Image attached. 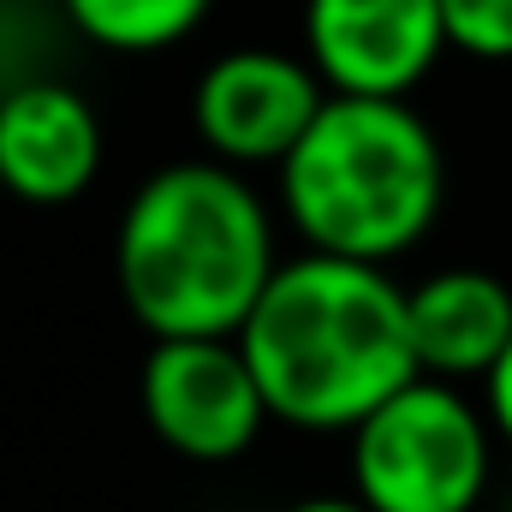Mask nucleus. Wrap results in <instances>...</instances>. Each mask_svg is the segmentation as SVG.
I'll return each mask as SVG.
<instances>
[{
    "mask_svg": "<svg viewBox=\"0 0 512 512\" xmlns=\"http://www.w3.org/2000/svg\"><path fill=\"white\" fill-rule=\"evenodd\" d=\"M274 423L352 435L382 399L417 382L405 286L382 262L304 251L274 268L239 328Z\"/></svg>",
    "mask_w": 512,
    "mask_h": 512,
    "instance_id": "1",
    "label": "nucleus"
},
{
    "mask_svg": "<svg viewBox=\"0 0 512 512\" xmlns=\"http://www.w3.org/2000/svg\"><path fill=\"white\" fill-rule=\"evenodd\" d=\"M137 405H143L149 435L191 465H227L251 453L256 435L274 423L239 334L149 340Z\"/></svg>",
    "mask_w": 512,
    "mask_h": 512,
    "instance_id": "5",
    "label": "nucleus"
},
{
    "mask_svg": "<svg viewBox=\"0 0 512 512\" xmlns=\"http://www.w3.org/2000/svg\"><path fill=\"white\" fill-rule=\"evenodd\" d=\"M447 48L471 60H512V0H441Z\"/></svg>",
    "mask_w": 512,
    "mask_h": 512,
    "instance_id": "11",
    "label": "nucleus"
},
{
    "mask_svg": "<svg viewBox=\"0 0 512 512\" xmlns=\"http://www.w3.org/2000/svg\"><path fill=\"white\" fill-rule=\"evenodd\" d=\"M286 512H370L358 495H310V501H292Z\"/></svg>",
    "mask_w": 512,
    "mask_h": 512,
    "instance_id": "13",
    "label": "nucleus"
},
{
    "mask_svg": "<svg viewBox=\"0 0 512 512\" xmlns=\"http://www.w3.org/2000/svg\"><path fill=\"white\" fill-rule=\"evenodd\" d=\"M405 322L423 376L483 382L512 346V286L489 268H441L405 286Z\"/></svg>",
    "mask_w": 512,
    "mask_h": 512,
    "instance_id": "9",
    "label": "nucleus"
},
{
    "mask_svg": "<svg viewBox=\"0 0 512 512\" xmlns=\"http://www.w3.org/2000/svg\"><path fill=\"white\" fill-rule=\"evenodd\" d=\"M102 173L96 108L54 78L12 84L0 96V191L36 209L78 203Z\"/></svg>",
    "mask_w": 512,
    "mask_h": 512,
    "instance_id": "8",
    "label": "nucleus"
},
{
    "mask_svg": "<svg viewBox=\"0 0 512 512\" xmlns=\"http://www.w3.org/2000/svg\"><path fill=\"white\" fill-rule=\"evenodd\" d=\"M274 268V215L227 161L149 173L114 233V280L149 340L239 334Z\"/></svg>",
    "mask_w": 512,
    "mask_h": 512,
    "instance_id": "2",
    "label": "nucleus"
},
{
    "mask_svg": "<svg viewBox=\"0 0 512 512\" xmlns=\"http://www.w3.org/2000/svg\"><path fill=\"white\" fill-rule=\"evenodd\" d=\"M328 84L310 60L280 48H233L191 90V126L227 167H280L328 108Z\"/></svg>",
    "mask_w": 512,
    "mask_h": 512,
    "instance_id": "6",
    "label": "nucleus"
},
{
    "mask_svg": "<svg viewBox=\"0 0 512 512\" xmlns=\"http://www.w3.org/2000/svg\"><path fill=\"white\" fill-rule=\"evenodd\" d=\"M495 477V423L459 382L417 376L352 429V495L370 512H477Z\"/></svg>",
    "mask_w": 512,
    "mask_h": 512,
    "instance_id": "4",
    "label": "nucleus"
},
{
    "mask_svg": "<svg viewBox=\"0 0 512 512\" xmlns=\"http://www.w3.org/2000/svg\"><path fill=\"white\" fill-rule=\"evenodd\" d=\"M72 30L114 54H161L185 42L215 0H60Z\"/></svg>",
    "mask_w": 512,
    "mask_h": 512,
    "instance_id": "10",
    "label": "nucleus"
},
{
    "mask_svg": "<svg viewBox=\"0 0 512 512\" xmlns=\"http://www.w3.org/2000/svg\"><path fill=\"white\" fill-rule=\"evenodd\" d=\"M280 203L310 251L387 268L441 221L447 155L405 96H328L280 161Z\"/></svg>",
    "mask_w": 512,
    "mask_h": 512,
    "instance_id": "3",
    "label": "nucleus"
},
{
    "mask_svg": "<svg viewBox=\"0 0 512 512\" xmlns=\"http://www.w3.org/2000/svg\"><path fill=\"white\" fill-rule=\"evenodd\" d=\"M483 411H489V423H495V435L512 447V346L501 352V364L483 376Z\"/></svg>",
    "mask_w": 512,
    "mask_h": 512,
    "instance_id": "12",
    "label": "nucleus"
},
{
    "mask_svg": "<svg viewBox=\"0 0 512 512\" xmlns=\"http://www.w3.org/2000/svg\"><path fill=\"white\" fill-rule=\"evenodd\" d=\"M441 48V0H304V60L334 96H411Z\"/></svg>",
    "mask_w": 512,
    "mask_h": 512,
    "instance_id": "7",
    "label": "nucleus"
}]
</instances>
